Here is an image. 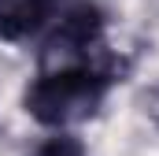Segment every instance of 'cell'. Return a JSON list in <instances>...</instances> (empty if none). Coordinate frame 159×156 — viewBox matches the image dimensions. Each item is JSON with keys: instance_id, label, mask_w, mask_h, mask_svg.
<instances>
[{"instance_id": "cell-4", "label": "cell", "mask_w": 159, "mask_h": 156, "mask_svg": "<svg viewBox=\"0 0 159 156\" xmlns=\"http://www.w3.org/2000/svg\"><path fill=\"white\" fill-rule=\"evenodd\" d=\"M152 112H156V119H159V97H156V108H152Z\"/></svg>"}, {"instance_id": "cell-1", "label": "cell", "mask_w": 159, "mask_h": 156, "mask_svg": "<svg viewBox=\"0 0 159 156\" xmlns=\"http://www.w3.org/2000/svg\"><path fill=\"white\" fill-rule=\"evenodd\" d=\"M122 75H126V60H119L111 48L78 60H52L41 63L34 82L26 85L22 108L34 123L48 130H70L104 108L111 85H119Z\"/></svg>"}, {"instance_id": "cell-2", "label": "cell", "mask_w": 159, "mask_h": 156, "mask_svg": "<svg viewBox=\"0 0 159 156\" xmlns=\"http://www.w3.org/2000/svg\"><path fill=\"white\" fill-rule=\"evenodd\" d=\"M63 0H0V41H30L52 26Z\"/></svg>"}, {"instance_id": "cell-3", "label": "cell", "mask_w": 159, "mask_h": 156, "mask_svg": "<svg viewBox=\"0 0 159 156\" xmlns=\"http://www.w3.org/2000/svg\"><path fill=\"white\" fill-rule=\"evenodd\" d=\"M26 156H89V149L81 145V138H74L70 130H56L52 138H44L41 145H34Z\"/></svg>"}]
</instances>
